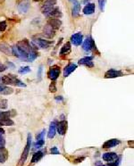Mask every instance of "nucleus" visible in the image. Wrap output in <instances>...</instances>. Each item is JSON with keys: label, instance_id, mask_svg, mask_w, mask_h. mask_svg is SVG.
<instances>
[{"label": "nucleus", "instance_id": "obj_27", "mask_svg": "<svg viewBox=\"0 0 134 166\" xmlns=\"http://www.w3.org/2000/svg\"><path fill=\"white\" fill-rule=\"evenodd\" d=\"M70 52H71V43L70 42H66L62 47L61 50H60V55H68Z\"/></svg>", "mask_w": 134, "mask_h": 166}, {"label": "nucleus", "instance_id": "obj_47", "mask_svg": "<svg viewBox=\"0 0 134 166\" xmlns=\"http://www.w3.org/2000/svg\"><path fill=\"white\" fill-rule=\"evenodd\" d=\"M97 166H104V164H98V165H97Z\"/></svg>", "mask_w": 134, "mask_h": 166}, {"label": "nucleus", "instance_id": "obj_8", "mask_svg": "<svg viewBox=\"0 0 134 166\" xmlns=\"http://www.w3.org/2000/svg\"><path fill=\"white\" fill-rule=\"evenodd\" d=\"M67 129H68V123L65 120H63L59 123H56V131L61 136L65 135Z\"/></svg>", "mask_w": 134, "mask_h": 166}, {"label": "nucleus", "instance_id": "obj_34", "mask_svg": "<svg viewBox=\"0 0 134 166\" xmlns=\"http://www.w3.org/2000/svg\"><path fill=\"white\" fill-rule=\"evenodd\" d=\"M120 158H118L117 160H116V162H110L109 163L106 164L104 166H119V163H120Z\"/></svg>", "mask_w": 134, "mask_h": 166}, {"label": "nucleus", "instance_id": "obj_7", "mask_svg": "<svg viewBox=\"0 0 134 166\" xmlns=\"http://www.w3.org/2000/svg\"><path fill=\"white\" fill-rule=\"evenodd\" d=\"M12 55H13L14 56H16L17 58H20L23 61L28 62V56L26 54H24L22 50L19 48L17 47V45H13L12 48Z\"/></svg>", "mask_w": 134, "mask_h": 166}, {"label": "nucleus", "instance_id": "obj_14", "mask_svg": "<svg viewBox=\"0 0 134 166\" xmlns=\"http://www.w3.org/2000/svg\"><path fill=\"white\" fill-rule=\"evenodd\" d=\"M103 160L105 162H114L118 159V155L116 154V153H114V152H109V153H105L102 156Z\"/></svg>", "mask_w": 134, "mask_h": 166}, {"label": "nucleus", "instance_id": "obj_36", "mask_svg": "<svg viewBox=\"0 0 134 166\" xmlns=\"http://www.w3.org/2000/svg\"><path fill=\"white\" fill-rule=\"evenodd\" d=\"M6 27H7V24H6V22H4V21L0 22V32L6 31Z\"/></svg>", "mask_w": 134, "mask_h": 166}, {"label": "nucleus", "instance_id": "obj_28", "mask_svg": "<svg viewBox=\"0 0 134 166\" xmlns=\"http://www.w3.org/2000/svg\"><path fill=\"white\" fill-rule=\"evenodd\" d=\"M44 156V153L42 151H38L36 153H34L32 158H31V163H38L39 161H40L42 159V157Z\"/></svg>", "mask_w": 134, "mask_h": 166}, {"label": "nucleus", "instance_id": "obj_1", "mask_svg": "<svg viewBox=\"0 0 134 166\" xmlns=\"http://www.w3.org/2000/svg\"><path fill=\"white\" fill-rule=\"evenodd\" d=\"M20 49L22 50L24 54L27 55L28 56V62H33L34 60H36L39 56V53L35 48H33L31 46V44L30 43V41L28 39H23L21 41H19L18 43L16 44Z\"/></svg>", "mask_w": 134, "mask_h": 166}, {"label": "nucleus", "instance_id": "obj_17", "mask_svg": "<svg viewBox=\"0 0 134 166\" xmlns=\"http://www.w3.org/2000/svg\"><path fill=\"white\" fill-rule=\"evenodd\" d=\"M0 52L6 55H12V48L6 42H0Z\"/></svg>", "mask_w": 134, "mask_h": 166}, {"label": "nucleus", "instance_id": "obj_29", "mask_svg": "<svg viewBox=\"0 0 134 166\" xmlns=\"http://www.w3.org/2000/svg\"><path fill=\"white\" fill-rule=\"evenodd\" d=\"M45 144V139L44 138H41V139H38L36 141V143L34 144V148L36 149H39V148H42Z\"/></svg>", "mask_w": 134, "mask_h": 166}, {"label": "nucleus", "instance_id": "obj_9", "mask_svg": "<svg viewBox=\"0 0 134 166\" xmlns=\"http://www.w3.org/2000/svg\"><path fill=\"white\" fill-rule=\"evenodd\" d=\"M71 42L75 47H79L83 42V35L81 32H77L71 37Z\"/></svg>", "mask_w": 134, "mask_h": 166}, {"label": "nucleus", "instance_id": "obj_18", "mask_svg": "<svg viewBox=\"0 0 134 166\" xmlns=\"http://www.w3.org/2000/svg\"><path fill=\"white\" fill-rule=\"evenodd\" d=\"M77 69V65L76 64H74V63H70V64H68L67 66L64 67V77H68L70 74L73 73L75 70Z\"/></svg>", "mask_w": 134, "mask_h": 166}, {"label": "nucleus", "instance_id": "obj_25", "mask_svg": "<svg viewBox=\"0 0 134 166\" xmlns=\"http://www.w3.org/2000/svg\"><path fill=\"white\" fill-rule=\"evenodd\" d=\"M13 93V88L0 84V94H2V95H11Z\"/></svg>", "mask_w": 134, "mask_h": 166}, {"label": "nucleus", "instance_id": "obj_39", "mask_svg": "<svg viewBox=\"0 0 134 166\" xmlns=\"http://www.w3.org/2000/svg\"><path fill=\"white\" fill-rule=\"evenodd\" d=\"M6 69H7V66H6V64L2 63L1 61H0V73H3V72L6 71Z\"/></svg>", "mask_w": 134, "mask_h": 166}, {"label": "nucleus", "instance_id": "obj_4", "mask_svg": "<svg viewBox=\"0 0 134 166\" xmlns=\"http://www.w3.org/2000/svg\"><path fill=\"white\" fill-rule=\"evenodd\" d=\"M56 2H57V0H47L44 2V4L41 6V12L45 16L48 17L49 13L53 10V8L56 5Z\"/></svg>", "mask_w": 134, "mask_h": 166}, {"label": "nucleus", "instance_id": "obj_30", "mask_svg": "<svg viewBox=\"0 0 134 166\" xmlns=\"http://www.w3.org/2000/svg\"><path fill=\"white\" fill-rule=\"evenodd\" d=\"M31 72V68L29 66H23V67H21L18 70V73L20 74H26L29 73Z\"/></svg>", "mask_w": 134, "mask_h": 166}, {"label": "nucleus", "instance_id": "obj_13", "mask_svg": "<svg viewBox=\"0 0 134 166\" xmlns=\"http://www.w3.org/2000/svg\"><path fill=\"white\" fill-rule=\"evenodd\" d=\"M121 144V141L119 139H116V138H113V139H109L107 141H106L103 144L102 148H115L116 146L120 145Z\"/></svg>", "mask_w": 134, "mask_h": 166}, {"label": "nucleus", "instance_id": "obj_16", "mask_svg": "<svg viewBox=\"0 0 134 166\" xmlns=\"http://www.w3.org/2000/svg\"><path fill=\"white\" fill-rule=\"evenodd\" d=\"M43 32H44V35L49 38H52L55 36V31L50 26V25L47 24L45 27H44V30H43Z\"/></svg>", "mask_w": 134, "mask_h": 166}, {"label": "nucleus", "instance_id": "obj_3", "mask_svg": "<svg viewBox=\"0 0 134 166\" xmlns=\"http://www.w3.org/2000/svg\"><path fill=\"white\" fill-rule=\"evenodd\" d=\"M31 134L29 133L28 136H27V143H26V146H25L24 149L22 153V155H21V158L19 160V163L17 166H23L24 163L27 160L28 158V155H29V153H30V149H31Z\"/></svg>", "mask_w": 134, "mask_h": 166}, {"label": "nucleus", "instance_id": "obj_45", "mask_svg": "<svg viewBox=\"0 0 134 166\" xmlns=\"http://www.w3.org/2000/svg\"><path fill=\"white\" fill-rule=\"evenodd\" d=\"M34 2H40V1H42V0H33Z\"/></svg>", "mask_w": 134, "mask_h": 166}, {"label": "nucleus", "instance_id": "obj_35", "mask_svg": "<svg viewBox=\"0 0 134 166\" xmlns=\"http://www.w3.org/2000/svg\"><path fill=\"white\" fill-rule=\"evenodd\" d=\"M45 134H46V129H43L40 133H39V134H37L36 135V140H38V139H41V138H44V136H45Z\"/></svg>", "mask_w": 134, "mask_h": 166}, {"label": "nucleus", "instance_id": "obj_5", "mask_svg": "<svg viewBox=\"0 0 134 166\" xmlns=\"http://www.w3.org/2000/svg\"><path fill=\"white\" fill-rule=\"evenodd\" d=\"M82 48L86 52H90L91 50H94V51L97 50L96 43L91 37H88L82 42Z\"/></svg>", "mask_w": 134, "mask_h": 166}, {"label": "nucleus", "instance_id": "obj_46", "mask_svg": "<svg viewBox=\"0 0 134 166\" xmlns=\"http://www.w3.org/2000/svg\"><path fill=\"white\" fill-rule=\"evenodd\" d=\"M3 125H4V124H3V123H2V122H0V126H3Z\"/></svg>", "mask_w": 134, "mask_h": 166}, {"label": "nucleus", "instance_id": "obj_23", "mask_svg": "<svg viewBox=\"0 0 134 166\" xmlns=\"http://www.w3.org/2000/svg\"><path fill=\"white\" fill-rule=\"evenodd\" d=\"M8 159V151L5 147L0 148V163H4Z\"/></svg>", "mask_w": 134, "mask_h": 166}, {"label": "nucleus", "instance_id": "obj_32", "mask_svg": "<svg viewBox=\"0 0 134 166\" xmlns=\"http://www.w3.org/2000/svg\"><path fill=\"white\" fill-rule=\"evenodd\" d=\"M7 108V100L2 99L0 101V109H6Z\"/></svg>", "mask_w": 134, "mask_h": 166}, {"label": "nucleus", "instance_id": "obj_11", "mask_svg": "<svg viewBox=\"0 0 134 166\" xmlns=\"http://www.w3.org/2000/svg\"><path fill=\"white\" fill-rule=\"evenodd\" d=\"M78 63L80 65H84L89 68H92L94 66L93 63V56H85L78 61Z\"/></svg>", "mask_w": 134, "mask_h": 166}, {"label": "nucleus", "instance_id": "obj_24", "mask_svg": "<svg viewBox=\"0 0 134 166\" xmlns=\"http://www.w3.org/2000/svg\"><path fill=\"white\" fill-rule=\"evenodd\" d=\"M30 8V4L28 2H22L18 6V11L21 13H26Z\"/></svg>", "mask_w": 134, "mask_h": 166}, {"label": "nucleus", "instance_id": "obj_12", "mask_svg": "<svg viewBox=\"0 0 134 166\" xmlns=\"http://www.w3.org/2000/svg\"><path fill=\"white\" fill-rule=\"evenodd\" d=\"M34 41L40 48H43V49L49 48V47L53 44V41L45 40V39H42V38H36V39H34Z\"/></svg>", "mask_w": 134, "mask_h": 166}, {"label": "nucleus", "instance_id": "obj_41", "mask_svg": "<svg viewBox=\"0 0 134 166\" xmlns=\"http://www.w3.org/2000/svg\"><path fill=\"white\" fill-rule=\"evenodd\" d=\"M55 100H56V101H63V100H64V98H63L62 96H60V97H55Z\"/></svg>", "mask_w": 134, "mask_h": 166}, {"label": "nucleus", "instance_id": "obj_20", "mask_svg": "<svg viewBox=\"0 0 134 166\" xmlns=\"http://www.w3.org/2000/svg\"><path fill=\"white\" fill-rule=\"evenodd\" d=\"M55 134H56V122L54 121L50 123L48 137H49V138H54Z\"/></svg>", "mask_w": 134, "mask_h": 166}, {"label": "nucleus", "instance_id": "obj_37", "mask_svg": "<svg viewBox=\"0 0 134 166\" xmlns=\"http://www.w3.org/2000/svg\"><path fill=\"white\" fill-rule=\"evenodd\" d=\"M42 72H43V66H39V70H38V78H39V80H41V77H42Z\"/></svg>", "mask_w": 134, "mask_h": 166}, {"label": "nucleus", "instance_id": "obj_33", "mask_svg": "<svg viewBox=\"0 0 134 166\" xmlns=\"http://www.w3.org/2000/svg\"><path fill=\"white\" fill-rule=\"evenodd\" d=\"M56 90H57V88H56V86H55V81H53V82L50 84V86H49V91L51 93H55L56 92Z\"/></svg>", "mask_w": 134, "mask_h": 166}, {"label": "nucleus", "instance_id": "obj_2", "mask_svg": "<svg viewBox=\"0 0 134 166\" xmlns=\"http://www.w3.org/2000/svg\"><path fill=\"white\" fill-rule=\"evenodd\" d=\"M1 81L5 85H13V86L20 87V88H25L26 87V84L23 81L17 79L16 76H14L13 74H8V75L3 76L1 78Z\"/></svg>", "mask_w": 134, "mask_h": 166}, {"label": "nucleus", "instance_id": "obj_21", "mask_svg": "<svg viewBox=\"0 0 134 166\" xmlns=\"http://www.w3.org/2000/svg\"><path fill=\"white\" fill-rule=\"evenodd\" d=\"M95 10H96V6H95V4H88L87 6L83 8V10H82V12L84 14L86 15H90L92 13H94L95 12Z\"/></svg>", "mask_w": 134, "mask_h": 166}, {"label": "nucleus", "instance_id": "obj_6", "mask_svg": "<svg viewBox=\"0 0 134 166\" xmlns=\"http://www.w3.org/2000/svg\"><path fill=\"white\" fill-rule=\"evenodd\" d=\"M60 73H61L60 66H58V65H54V66H51V67H50L49 73H48V75H49V79L52 80V81H55V80H57V78L59 77Z\"/></svg>", "mask_w": 134, "mask_h": 166}, {"label": "nucleus", "instance_id": "obj_19", "mask_svg": "<svg viewBox=\"0 0 134 166\" xmlns=\"http://www.w3.org/2000/svg\"><path fill=\"white\" fill-rule=\"evenodd\" d=\"M48 17L49 18H61L62 17V12L59 7L55 6L53 8V10L49 13V14L48 15Z\"/></svg>", "mask_w": 134, "mask_h": 166}, {"label": "nucleus", "instance_id": "obj_22", "mask_svg": "<svg viewBox=\"0 0 134 166\" xmlns=\"http://www.w3.org/2000/svg\"><path fill=\"white\" fill-rule=\"evenodd\" d=\"M12 112L13 111H6V112L0 111V122L4 123L7 120H9L11 116H13L14 114H13Z\"/></svg>", "mask_w": 134, "mask_h": 166}, {"label": "nucleus", "instance_id": "obj_10", "mask_svg": "<svg viewBox=\"0 0 134 166\" xmlns=\"http://www.w3.org/2000/svg\"><path fill=\"white\" fill-rule=\"evenodd\" d=\"M121 76H122V71H118L116 69H110L105 73L106 79H114V78H117V77H121Z\"/></svg>", "mask_w": 134, "mask_h": 166}, {"label": "nucleus", "instance_id": "obj_15", "mask_svg": "<svg viewBox=\"0 0 134 166\" xmlns=\"http://www.w3.org/2000/svg\"><path fill=\"white\" fill-rule=\"evenodd\" d=\"M48 24L50 25L55 31H56L61 27L62 22L59 20V18H50L48 22Z\"/></svg>", "mask_w": 134, "mask_h": 166}, {"label": "nucleus", "instance_id": "obj_26", "mask_svg": "<svg viewBox=\"0 0 134 166\" xmlns=\"http://www.w3.org/2000/svg\"><path fill=\"white\" fill-rule=\"evenodd\" d=\"M80 12V4L78 1H77L76 3H74V4H73L72 14H73V17H77V16H79Z\"/></svg>", "mask_w": 134, "mask_h": 166}, {"label": "nucleus", "instance_id": "obj_40", "mask_svg": "<svg viewBox=\"0 0 134 166\" xmlns=\"http://www.w3.org/2000/svg\"><path fill=\"white\" fill-rule=\"evenodd\" d=\"M5 146H6V140L2 136H0V148H4Z\"/></svg>", "mask_w": 134, "mask_h": 166}, {"label": "nucleus", "instance_id": "obj_38", "mask_svg": "<svg viewBox=\"0 0 134 166\" xmlns=\"http://www.w3.org/2000/svg\"><path fill=\"white\" fill-rule=\"evenodd\" d=\"M51 154H60V151L57 149L56 147H53V148H51Z\"/></svg>", "mask_w": 134, "mask_h": 166}, {"label": "nucleus", "instance_id": "obj_42", "mask_svg": "<svg viewBox=\"0 0 134 166\" xmlns=\"http://www.w3.org/2000/svg\"><path fill=\"white\" fill-rule=\"evenodd\" d=\"M5 132H6V131H5V129L0 127V135H1V134H5Z\"/></svg>", "mask_w": 134, "mask_h": 166}, {"label": "nucleus", "instance_id": "obj_31", "mask_svg": "<svg viewBox=\"0 0 134 166\" xmlns=\"http://www.w3.org/2000/svg\"><path fill=\"white\" fill-rule=\"evenodd\" d=\"M106 0H98V5H99V8L100 10L103 12L105 10V6H106Z\"/></svg>", "mask_w": 134, "mask_h": 166}, {"label": "nucleus", "instance_id": "obj_44", "mask_svg": "<svg viewBox=\"0 0 134 166\" xmlns=\"http://www.w3.org/2000/svg\"><path fill=\"white\" fill-rule=\"evenodd\" d=\"M69 1H70V2H72L73 4H74V3H76V2H77L78 0H69Z\"/></svg>", "mask_w": 134, "mask_h": 166}, {"label": "nucleus", "instance_id": "obj_43", "mask_svg": "<svg viewBox=\"0 0 134 166\" xmlns=\"http://www.w3.org/2000/svg\"><path fill=\"white\" fill-rule=\"evenodd\" d=\"M82 160H84V157H81V158H79V159L75 160V163H80V162H81Z\"/></svg>", "mask_w": 134, "mask_h": 166}]
</instances>
